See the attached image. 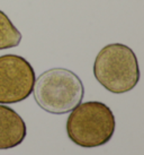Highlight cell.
<instances>
[{
	"instance_id": "cell-1",
	"label": "cell",
	"mask_w": 144,
	"mask_h": 155,
	"mask_svg": "<svg viewBox=\"0 0 144 155\" xmlns=\"http://www.w3.org/2000/svg\"><path fill=\"white\" fill-rule=\"evenodd\" d=\"M32 93L38 107L44 111L64 114L82 102L85 87L73 71L65 68H52L35 79Z\"/></svg>"
},
{
	"instance_id": "cell-2",
	"label": "cell",
	"mask_w": 144,
	"mask_h": 155,
	"mask_svg": "<svg viewBox=\"0 0 144 155\" xmlns=\"http://www.w3.org/2000/svg\"><path fill=\"white\" fill-rule=\"evenodd\" d=\"M116 120L108 105L98 101L81 102L73 109L67 120L70 140L83 148L105 145L115 133Z\"/></svg>"
},
{
	"instance_id": "cell-3",
	"label": "cell",
	"mask_w": 144,
	"mask_h": 155,
	"mask_svg": "<svg viewBox=\"0 0 144 155\" xmlns=\"http://www.w3.org/2000/svg\"><path fill=\"white\" fill-rule=\"evenodd\" d=\"M93 75L104 88L114 94L132 91L140 81V68L134 51L122 43H111L98 52Z\"/></svg>"
},
{
	"instance_id": "cell-4",
	"label": "cell",
	"mask_w": 144,
	"mask_h": 155,
	"mask_svg": "<svg viewBox=\"0 0 144 155\" xmlns=\"http://www.w3.org/2000/svg\"><path fill=\"white\" fill-rule=\"evenodd\" d=\"M35 71L24 57L0 56V104H14L26 100L33 92Z\"/></svg>"
},
{
	"instance_id": "cell-5",
	"label": "cell",
	"mask_w": 144,
	"mask_h": 155,
	"mask_svg": "<svg viewBox=\"0 0 144 155\" xmlns=\"http://www.w3.org/2000/svg\"><path fill=\"white\" fill-rule=\"evenodd\" d=\"M27 135L24 119L14 109L0 104V150L20 145Z\"/></svg>"
},
{
	"instance_id": "cell-6",
	"label": "cell",
	"mask_w": 144,
	"mask_h": 155,
	"mask_svg": "<svg viewBox=\"0 0 144 155\" xmlns=\"http://www.w3.org/2000/svg\"><path fill=\"white\" fill-rule=\"evenodd\" d=\"M21 41V33L16 28L9 17L0 10V50L18 47Z\"/></svg>"
}]
</instances>
